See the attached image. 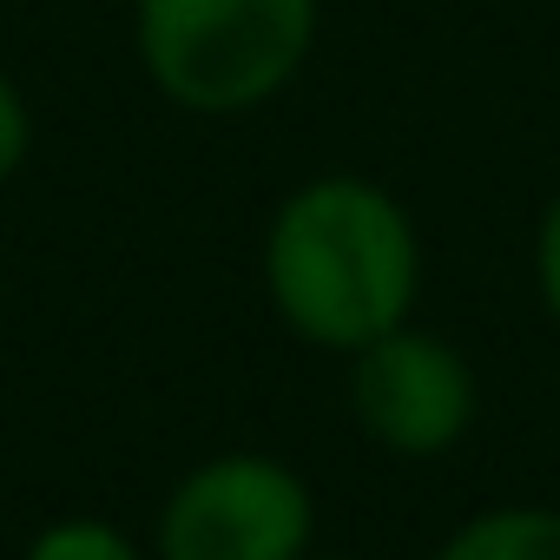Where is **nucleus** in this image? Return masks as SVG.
I'll list each match as a JSON object with an SVG mask.
<instances>
[{
  "instance_id": "1a4fd4ad",
  "label": "nucleus",
  "mask_w": 560,
  "mask_h": 560,
  "mask_svg": "<svg viewBox=\"0 0 560 560\" xmlns=\"http://www.w3.org/2000/svg\"><path fill=\"white\" fill-rule=\"evenodd\" d=\"M311 560H350V553H311Z\"/></svg>"
},
{
  "instance_id": "f257e3e1",
  "label": "nucleus",
  "mask_w": 560,
  "mask_h": 560,
  "mask_svg": "<svg viewBox=\"0 0 560 560\" xmlns=\"http://www.w3.org/2000/svg\"><path fill=\"white\" fill-rule=\"evenodd\" d=\"M257 277L298 343L357 357L416 317L422 231L389 185L363 172H317L277 198L257 244Z\"/></svg>"
},
{
  "instance_id": "f03ea898",
  "label": "nucleus",
  "mask_w": 560,
  "mask_h": 560,
  "mask_svg": "<svg viewBox=\"0 0 560 560\" xmlns=\"http://www.w3.org/2000/svg\"><path fill=\"white\" fill-rule=\"evenodd\" d=\"M324 0H132V54L191 119H237L291 93L317 54Z\"/></svg>"
},
{
  "instance_id": "6e6552de",
  "label": "nucleus",
  "mask_w": 560,
  "mask_h": 560,
  "mask_svg": "<svg viewBox=\"0 0 560 560\" xmlns=\"http://www.w3.org/2000/svg\"><path fill=\"white\" fill-rule=\"evenodd\" d=\"M534 298H540L547 324L560 330V185H553V198L540 205V224H534Z\"/></svg>"
},
{
  "instance_id": "423d86ee",
  "label": "nucleus",
  "mask_w": 560,
  "mask_h": 560,
  "mask_svg": "<svg viewBox=\"0 0 560 560\" xmlns=\"http://www.w3.org/2000/svg\"><path fill=\"white\" fill-rule=\"evenodd\" d=\"M21 560H152V553L106 514H60L27 540Z\"/></svg>"
},
{
  "instance_id": "39448f33",
  "label": "nucleus",
  "mask_w": 560,
  "mask_h": 560,
  "mask_svg": "<svg viewBox=\"0 0 560 560\" xmlns=\"http://www.w3.org/2000/svg\"><path fill=\"white\" fill-rule=\"evenodd\" d=\"M435 560H560V508L553 501H501L455 521Z\"/></svg>"
},
{
  "instance_id": "7ed1b4c3",
  "label": "nucleus",
  "mask_w": 560,
  "mask_h": 560,
  "mask_svg": "<svg viewBox=\"0 0 560 560\" xmlns=\"http://www.w3.org/2000/svg\"><path fill=\"white\" fill-rule=\"evenodd\" d=\"M317 494L311 481L257 448L191 462L152 521V560H311Z\"/></svg>"
},
{
  "instance_id": "20e7f679",
  "label": "nucleus",
  "mask_w": 560,
  "mask_h": 560,
  "mask_svg": "<svg viewBox=\"0 0 560 560\" xmlns=\"http://www.w3.org/2000/svg\"><path fill=\"white\" fill-rule=\"evenodd\" d=\"M475 409H481V389L468 357L448 337L416 330V317L350 357V416L376 448L402 462L448 455L475 429Z\"/></svg>"
},
{
  "instance_id": "0eeeda50",
  "label": "nucleus",
  "mask_w": 560,
  "mask_h": 560,
  "mask_svg": "<svg viewBox=\"0 0 560 560\" xmlns=\"http://www.w3.org/2000/svg\"><path fill=\"white\" fill-rule=\"evenodd\" d=\"M34 152V106L21 93V80L0 67V185H8Z\"/></svg>"
}]
</instances>
